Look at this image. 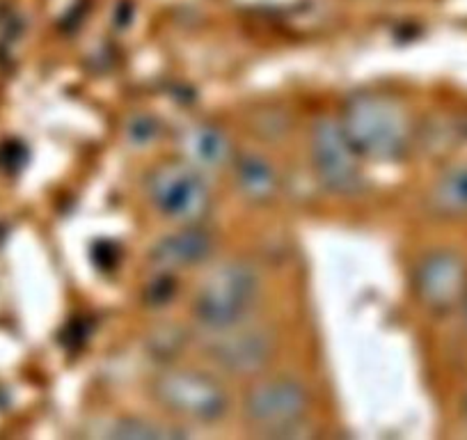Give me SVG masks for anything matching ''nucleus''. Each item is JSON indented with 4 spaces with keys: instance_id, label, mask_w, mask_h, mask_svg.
<instances>
[{
    "instance_id": "10",
    "label": "nucleus",
    "mask_w": 467,
    "mask_h": 440,
    "mask_svg": "<svg viewBox=\"0 0 467 440\" xmlns=\"http://www.w3.org/2000/svg\"><path fill=\"white\" fill-rule=\"evenodd\" d=\"M174 147H177L179 159L186 161L206 177L227 173L236 159V150H234V142L227 131L220 129L218 124L204 122V120L183 124L177 131Z\"/></svg>"
},
{
    "instance_id": "11",
    "label": "nucleus",
    "mask_w": 467,
    "mask_h": 440,
    "mask_svg": "<svg viewBox=\"0 0 467 440\" xmlns=\"http://www.w3.org/2000/svg\"><path fill=\"white\" fill-rule=\"evenodd\" d=\"M234 186L250 204H268L280 195L282 179L275 163L259 152H236L232 163Z\"/></svg>"
},
{
    "instance_id": "9",
    "label": "nucleus",
    "mask_w": 467,
    "mask_h": 440,
    "mask_svg": "<svg viewBox=\"0 0 467 440\" xmlns=\"http://www.w3.org/2000/svg\"><path fill=\"white\" fill-rule=\"evenodd\" d=\"M215 235L204 227V223L195 225H177V230L161 236L150 248V264L154 271L163 273H182L188 268L204 267L213 259L215 253Z\"/></svg>"
},
{
    "instance_id": "6",
    "label": "nucleus",
    "mask_w": 467,
    "mask_h": 440,
    "mask_svg": "<svg viewBox=\"0 0 467 440\" xmlns=\"http://www.w3.org/2000/svg\"><path fill=\"white\" fill-rule=\"evenodd\" d=\"M309 161L317 182L337 197H356L367 188L365 159L350 145L337 118H318L309 131Z\"/></svg>"
},
{
    "instance_id": "15",
    "label": "nucleus",
    "mask_w": 467,
    "mask_h": 440,
    "mask_svg": "<svg viewBox=\"0 0 467 440\" xmlns=\"http://www.w3.org/2000/svg\"><path fill=\"white\" fill-rule=\"evenodd\" d=\"M461 319H462V330H465V335H467V299L462 300V305H461Z\"/></svg>"
},
{
    "instance_id": "14",
    "label": "nucleus",
    "mask_w": 467,
    "mask_h": 440,
    "mask_svg": "<svg viewBox=\"0 0 467 440\" xmlns=\"http://www.w3.org/2000/svg\"><path fill=\"white\" fill-rule=\"evenodd\" d=\"M161 136V127L156 122V118L147 113H138L133 115L131 120L127 122V141L131 142L133 147H147Z\"/></svg>"
},
{
    "instance_id": "1",
    "label": "nucleus",
    "mask_w": 467,
    "mask_h": 440,
    "mask_svg": "<svg viewBox=\"0 0 467 440\" xmlns=\"http://www.w3.org/2000/svg\"><path fill=\"white\" fill-rule=\"evenodd\" d=\"M337 122L365 161H399L412 145L410 113L389 92L350 94Z\"/></svg>"
},
{
    "instance_id": "8",
    "label": "nucleus",
    "mask_w": 467,
    "mask_h": 440,
    "mask_svg": "<svg viewBox=\"0 0 467 440\" xmlns=\"http://www.w3.org/2000/svg\"><path fill=\"white\" fill-rule=\"evenodd\" d=\"M412 289L429 312H456L467 299V259L451 248L429 250L415 264Z\"/></svg>"
},
{
    "instance_id": "12",
    "label": "nucleus",
    "mask_w": 467,
    "mask_h": 440,
    "mask_svg": "<svg viewBox=\"0 0 467 440\" xmlns=\"http://www.w3.org/2000/svg\"><path fill=\"white\" fill-rule=\"evenodd\" d=\"M426 209L442 220L467 218V163L444 170L426 193Z\"/></svg>"
},
{
    "instance_id": "2",
    "label": "nucleus",
    "mask_w": 467,
    "mask_h": 440,
    "mask_svg": "<svg viewBox=\"0 0 467 440\" xmlns=\"http://www.w3.org/2000/svg\"><path fill=\"white\" fill-rule=\"evenodd\" d=\"M262 299V273L250 259L211 264L191 299V317L204 333L248 321Z\"/></svg>"
},
{
    "instance_id": "4",
    "label": "nucleus",
    "mask_w": 467,
    "mask_h": 440,
    "mask_svg": "<svg viewBox=\"0 0 467 440\" xmlns=\"http://www.w3.org/2000/svg\"><path fill=\"white\" fill-rule=\"evenodd\" d=\"M312 411V393L291 374H262L241 399V420L262 435H291Z\"/></svg>"
},
{
    "instance_id": "5",
    "label": "nucleus",
    "mask_w": 467,
    "mask_h": 440,
    "mask_svg": "<svg viewBox=\"0 0 467 440\" xmlns=\"http://www.w3.org/2000/svg\"><path fill=\"white\" fill-rule=\"evenodd\" d=\"M145 197L161 218L174 225L204 223L213 211L209 177L186 161L168 159L154 165L145 177Z\"/></svg>"
},
{
    "instance_id": "13",
    "label": "nucleus",
    "mask_w": 467,
    "mask_h": 440,
    "mask_svg": "<svg viewBox=\"0 0 467 440\" xmlns=\"http://www.w3.org/2000/svg\"><path fill=\"white\" fill-rule=\"evenodd\" d=\"M108 434L115 438H177V435H186V431L179 426L156 424L145 417H124V420L115 422Z\"/></svg>"
},
{
    "instance_id": "7",
    "label": "nucleus",
    "mask_w": 467,
    "mask_h": 440,
    "mask_svg": "<svg viewBox=\"0 0 467 440\" xmlns=\"http://www.w3.org/2000/svg\"><path fill=\"white\" fill-rule=\"evenodd\" d=\"M275 353V335L268 328L248 321L209 333L204 344V356L213 370L234 379H257L266 374Z\"/></svg>"
},
{
    "instance_id": "16",
    "label": "nucleus",
    "mask_w": 467,
    "mask_h": 440,
    "mask_svg": "<svg viewBox=\"0 0 467 440\" xmlns=\"http://www.w3.org/2000/svg\"><path fill=\"white\" fill-rule=\"evenodd\" d=\"M461 413H462V420L467 422V393H465V397H462V402H461Z\"/></svg>"
},
{
    "instance_id": "3",
    "label": "nucleus",
    "mask_w": 467,
    "mask_h": 440,
    "mask_svg": "<svg viewBox=\"0 0 467 440\" xmlns=\"http://www.w3.org/2000/svg\"><path fill=\"white\" fill-rule=\"evenodd\" d=\"M150 397L165 415L191 426L220 424L234 403L223 376L192 365H168L156 372Z\"/></svg>"
}]
</instances>
